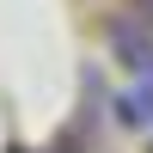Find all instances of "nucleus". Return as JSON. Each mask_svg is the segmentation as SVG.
Here are the masks:
<instances>
[{
	"mask_svg": "<svg viewBox=\"0 0 153 153\" xmlns=\"http://www.w3.org/2000/svg\"><path fill=\"white\" fill-rule=\"evenodd\" d=\"M110 49L135 74V86H153V31L141 19H110Z\"/></svg>",
	"mask_w": 153,
	"mask_h": 153,
	"instance_id": "obj_1",
	"label": "nucleus"
},
{
	"mask_svg": "<svg viewBox=\"0 0 153 153\" xmlns=\"http://www.w3.org/2000/svg\"><path fill=\"white\" fill-rule=\"evenodd\" d=\"M110 123L129 135H153V86H123L110 92Z\"/></svg>",
	"mask_w": 153,
	"mask_h": 153,
	"instance_id": "obj_2",
	"label": "nucleus"
},
{
	"mask_svg": "<svg viewBox=\"0 0 153 153\" xmlns=\"http://www.w3.org/2000/svg\"><path fill=\"white\" fill-rule=\"evenodd\" d=\"M135 12H141V25L153 31V0H135Z\"/></svg>",
	"mask_w": 153,
	"mask_h": 153,
	"instance_id": "obj_3",
	"label": "nucleus"
}]
</instances>
